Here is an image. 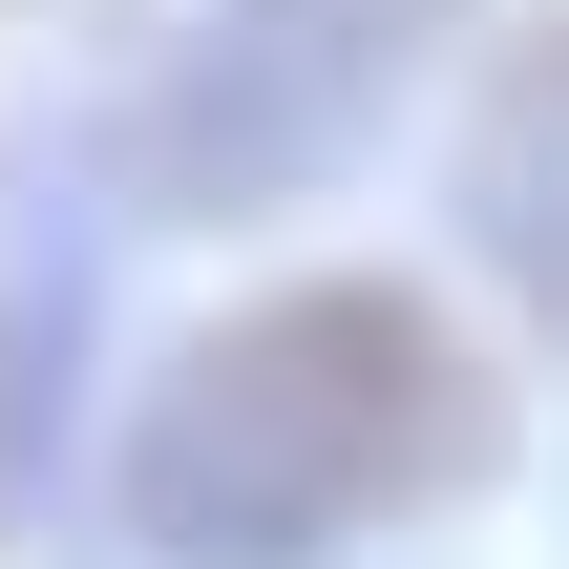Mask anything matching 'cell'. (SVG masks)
I'll list each match as a JSON object with an SVG mask.
<instances>
[{"label":"cell","mask_w":569,"mask_h":569,"mask_svg":"<svg viewBox=\"0 0 569 569\" xmlns=\"http://www.w3.org/2000/svg\"><path fill=\"white\" fill-rule=\"evenodd\" d=\"M465 211H486V253L528 274V317L569 338V21H528V42L486 63V127H465Z\"/></svg>","instance_id":"3957f363"},{"label":"cell","mask_w":569,"mask_h":569,"mask_svg":"<svg viewBox=\"0 0 569 569\" xmlns=\"http://www.w3.org/2000/svg\"><path fill=\"white\" fill-rule=\"evenodd\" d=\"M443 486H486V359L401 274H296L211 317L127 422V528L169 569H338Z\"/></svg>","instance_id":"6da1fadb"},{"label":"cell","mask_w":569,"mask_h":569,"mask_svg":"<svg viewBox=\"0 0 569 569\" xmlns=\"http://www.w3.org/2000/svg\"><path fill=\"white\" fill-rule=\"evenodd\" d=\"M422 21L443 0H190V42L127 106V169L169 211H253V190H296V169H338L380 127V84H401Z\"/></svg>","instance_id":"7a4b0ae2"}]
</instances>
